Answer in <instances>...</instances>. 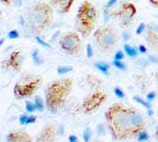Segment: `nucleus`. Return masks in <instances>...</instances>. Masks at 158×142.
<instances>
[{
  "instance_id": "nucleus-3",
  "label": "nucleus",
  "mask_w": 158,
  "mask_h": 142,
  "mask_svg": "<svg viewBox=\"0 0 158 142\" xmlns=\"http://www.w3.org/2000/svg\"><path fill=\"white\" fill-rule=\"evenodd\" d=\"M98 18L97 9L85 0L80 4L76 16V30L83 37H88L94 31Z\"/></svg>"
},
{
  "instance_id": "nucleus-30",
  "label": "nucleus",
  "mask_w": 158,
  "mask_h": 142,
  "mask_svg": "<svg viewBox=\"0 0 158 142\" xmlns=\"http://www.w3.org/2000/svg\"><path fill=\"white\" fill-rule=\"evenodd\" d=\"M146 23H140V24L138 25L137 28H136V35L142 34L143 32H144V30H146Z\"/></svg>"
},
{
  "instance_id": "nucleus-45",
  "label": "nucleus",
  "mask_w": 158,
  "mask_h": 142,
  "mask_svg": "<svg viewBox=\"0 0 158 142\" xmlns=\"http://www.w3.org/2000/svg\"><path fill=\"white\" fill-rule=\"evenodd\" d=\"M155 136H156V138L158 139V125H157V127H156V132H155Z\"/></svg>"
},
{
  "instance_id": "nucleus-25",
  "label": "nucleus",
  "mask_w": 158,
  "mask_h": 142,
  "mask_svg": "<svg viewBox=\"0 0 158 142\" xmlns=\"http://www.w3.org/2000/svg\"><path fill=\"white\" fill-rule=\"evenodd\" d=\"M136 138H137V140H138V141H146V140L150 138V136H149V134H148L146 131L143 130L142 132H140V133L137 135Z\"/></svg>"
},
{
  "instance_id": "nucleus-17",
  "label": "nucleus",
  "mask_w": 158,
  "mask_h": 142,
  "mask_svg": "<svg viewBox=\"0 0 158 142\" xmlns=\"http://www.w3.org/2000/svg\"><path fill=\"white\" fill-rule=\"evenodd\" d=\"M31 55H32V59H33V62L35 63L36 65H40L41 63H43V60L41 58V56H40V53L38 51V49H34L31 53Z\"/></svg>"
},
{
  "instance_id": "nucleus-43",
  "label": "nucleus",
  "mask_w": 158,
  "mask_h": 142,
  "mask_svg": "<svg viewBox=\"0 0 158 142\" xmlns=\"http://www.w3.org/2000/svg\"><path fill=\"white\" fill-rule=\"evenodd\" d=\"M148 113H149L150 116H152V115H153V110H152V108H149V111H148Z\"/></svg>"
},
{
  "instance_id": "nucleus-10",
  "label": "nucleus",
  "mask_w": 158,
  "mask_h": 142,
  "mask_svg": "<svg viewBox=\"0 0 158 142\" xmlns=\"http://www.w3.org/2000/svg\"><path fill=\"white\" fill-rule=\"evenodd\" d=\"M23 56H22L20 51H14L12 54L9 56V58L4 60L2 63L3 68L6 70H14L15 72H20L22 68V63H23Z\"/></svg>"
},
{
  "instance_id": "nucleus-21",
  "label": "nucleus",
  "mask_w": 158,
  "mask_h": 142,
  "mask_svg": "<svg viewBox=\"0 0 158 142\" xmlns=\"http://www.w3.org/2000/svg\"><path fill=\"white\" fill-rule=\"evenodd\" d=\"M72 71H73V68L70 66V65H60V66H58L57 68V73L59 75L67 74V73H70V72Z\"/></svg>"
},
{
  "instance_id": "nucleus-33",
  "label": "nucleus",
  "mask_w": 158,
  "mask_h": 142,
  "mask_svg": "<svg viewBox=\"0 0 158 142\" xmlns=\"http://www.w3.org/2000/svg\"><path fill=\"white\" fill-rule=\"evenodd\" d=\"M36 122V117L35 116H27V122H25V125L27 124H33Z\"/></svg>"
},
{
  "instance_id": "nucleus-7",
  "label": "nucleus",
  "mask_w": 158,
  "mask_h": 142,
  "mask_svg": "<svg viewBox=\"0 0 158 142\" xmlns=\"http://www.w3.org/2000/svg\"><path fill=\"white\" fill-rule=\"evenodd\" d=\"M59 47L69 55H77L82 49V40L77 32H67L59 39Z\"/></svg>"
},
{
  "instance_id": "nucleus-37",
  "label": "nucleus",
  "mask_w": 158,
  "mask_h": 142,
  "mask_svg": "<svg viewBox=\"0 0 158 142\" xmlns=\"http://www.w3.org/2000/svg\"><path fill=\"white\" fill-rule=\"evenodd\" d=\"M116 2H117V0H109L106 3V7H112V6L115 5Z\"/></svg>"
},
{
  "instance_id": "nucleus-28",
  "label": "nucleus",
  "mask_w": 158,
  "mask_h": 142,
  "mask_svg": "<svg viewBox=\"0 0 158 142\" xmlns=\"http://www.w3.org/2000/svg\"><path fill=\"white\" fill-rule=\"evenodd\" d=\"M96 130H97L98 136H104V133H106V126H104V124H102V123L98 124L97 127H96Z\"/></svg>"
},
{
  "instance_id": "nucleus-2",
  "label": "nucleus",
  "mask_w": 158,
  "mask_h": 142,
  "mask_svg": "<svg viewBox=\"0 0 158 142\" xmlns=\"http://www.w3.org/2000/svg\"><path fill=\"white\" fill-rule=\"evenodd\" d=\"M73 87V80L71 78H61L55 80L46 87V106L51 113H56L65 103Z\"/></svg>"
},
{
  "instance_id": "nucleus-29",
  "label": "nucleus",
  "mask_w": 158,
  "mask_h": 142,
  "mask_svg": "<svg viewBox=\"0 0 158 142\" xmlns=\"http://www.w3.org/2000/svg\"><path fill=\"white\" fill-rule=\"evenodd\" d=\"M36 40L37 42L40 44V45H42L43 47H51V44L49 43V42H46V41H44L41 37H39V36H36Z\"/></svg>"
},
{
  "instance_id": "nucleus-20",
  "label": "nucleus",
  "mask_w": 158,
  "mask_h": 142,
  "mask_svg": "<svg viewBox=\"0 0 158 142\" xmlns=\"http://www.w3.org/2000/svg\"><path fill=\"white\" fill-rule=\"evenodd\" d=\"M133 99L137 102V103H139L140 105H142V106L146 108L148 110L151 108V103H150V101H148V100H143L141 97H139V96H137V95L133 96Z\"/></svg>"
},
{
  "instance_id": "nucleus-40",
  "label": "nucleus",
  "mask_w": 158,
  "mask_h": 142,
  "mask_svg": "<svg viewBox=\"0 0 158 142\" xmlns=\"http://www.w3.org/2000/svg\"><path fill=\"white\" fill-rule=\"evenodd\" d=\"M0 1H1L2 3H4V4H7V5H10V4H12L14 0H0Z\"/></svg>"
},
{
  "instance_id": "nucleus-15",
  "label": "nucleus",
  "mask_w": 158,
  "mask_h": 142,
  "mask_svg": "<svg viewBox=\"0 0 158 142\" xmlns=\"http://www.w3.org/2000/svg\"><path fill=\"white\" fill-rule=\"evenodd\" d=\"M86 79H88V82L90 83V85H91L92 87H94V89H98L99 87H101V80L100 79H98L96 76H94V75L92 74H89L88 76H86Z\"/></svg>"
},
{
  "instance_id": "nucleus-22",
  "label": "nucleus",
  "mask_w": 158,
  "mask_h": 142,
  "mask_svg": "<svg viewBox=\"0 0 158 142\" xmlns=\"http://www.w3.org/2000/svg\"><path fill=\"white\" fill-rule=\"evenodd\" d=\"M92 134H93V132H92L91 127H85L83 133H82V139H83V141L85 142L90 141L92 138Z\"/></svg>"
},
{
  "instance_id": "nucleus-27",
  "label": "nucleus",
  "mask_w": 158,
  "mask_h": 142,
  "mask_svg": "<svg viewBox=\"0 0 158 142\" xmlns=\"http://www.w3.org/2000/svg\"><path fill=\"white\" fill-rule=\"evenodd\" d=\"M7 37L10 38V39H17V38H19V32L17 31V30H12V31H10L9 33H7Z\"/></svg>"
},
{
  "instance_id": "nucleus-34",
  "label": "nucleus",
  "mask_w": 158,
  "mask_h": 142,
  "mask_svg": "<svg viewBox=\"0 0 158 142\" xmlns=\"http://www.w3.org/2000/svg\"><path fill=\"white\" fill-rule=\"evenodd\" d=\"M156 97V93L155 92H150V93L146 94V100L148 101H153Z\"/></svg>"
},
{
  "instance_id": "nucleus-13",
  "label": "nucleus",
  "mask_w": 158,
  "mask_h": 142,
  "mask_svg": "<svg viewBox=\"0 0 158 142\" xmlns=\"http://www.w3.org/2000/svg\"><path fill=\"white\" fill-rule=\"evenodd\" d=\"M75 0H52V6H54L61 14H67L71 11Z\"/></svg>"
},
{
  "instance_id": "nucleus-8",
  "label": "nucleus",
  "mask_w": 158,
  "mask_h": 142,
  "mask_svg": "<svg viewBox=\"0 0 158 142\" xmlns=\"http://www.w3.org/2000/svg\"><path fill=\"white\" fill-rule=\"evenodd\" d=\"M106 100V94L102 91H95L84 99L82 103V110L85 114H91L97 111Z\"/></svg>"
},
{
  "instance_id": "nucleus-47",
  "label": "nucleus",
  "mask_w": 158,
  "mask_h": 142,
  "mask_svg": "<svg viewBox=\"0 0 158 142\" xmlns=\"http://www.w3.org/2000/svg\"><path fill=\"white\" fill-rule=\"evenodd\" d=\"M1 14H2V12H1V11H0V15H1Z\"/></svg>"
},
{
  "instance_id": "nucleus-6",
  "label": "nucleus",
  "mask_w": 158,
  "mask_h": 142,
  "mask_svg": "<svg viewBox=\"0 0 158 142\" xmlns=\"http://www.w3.org/2000/svg\"><path fill=\"white\" fill-rule=\"evenodd\" d=\"M95 42L102 52H111L117 47L119 34L115 28L111 25L100 26L94 32Z\"/></svg>"
},
{
  "instance_id": "nucleus-35",
  "label": "nucleus",
  "mask_w": 158,
  "mask_h": 142,
  "mask_svg": "<svg viewBox=\"0 0 158 142\" xmlns=\"http://www.w3.org/2000/svg\"><path fill=\"white\" fill-rule=\"evenodd\" d=\"M27 114H23L19 117V123L21 125H25V122H27Z\"/></svg>"
},
{
  "instance_id": "nucleus-5",
  "label": "nucleus",
  "mask_w": 158,
  "mask_h": 142,
  "mask_svg": "<svg viewBox=\"0 0 158 142\" xmlns=\"http://www.w3.org/2000/svg\"><path fill=\"white\" fill-rule=\"evenodd\" d=\"M42 84V77L39 75H23L14 87V95L18 100L32 97Z\"/></svg>"
},
{
  "instance_id": "nucleus-39",
  "label": "nucleus",
  "mask_w": 158,
  "mask_h": 142,
  "mask_svg": "<svg viewBox=\"0 0 158 142\" xmlns=\"http://www.w3.org/2000/svg\"><path fill=\"white\" fill-rule=\"evenodd\" d=\"M69 141L70 142H77L78 141V138H77V136H75V135H70V136H69Z\"/></svg>"
},
{
  "instance_id": "nucleus-14",
  "label": "nucleus",
  "mask_w": 158,
  "mask_h": 142,
  "mask_svg": "<svg viewBox=\"0 0 158 142\" xmlns=\"http://www.w3.org/2000/svg\"><path fill=\"white\" fill-rule=\"evenodd\" d=\"M146 39L152 47L158 49V34L152 26H148V30L146 32Z\"/></svg>"
},
{
  "instance_id": "nucleus-18",
  "label": "nucleus",
  "mask_w": 158,
  "mask_h": 142,
  "mask_svg": "<svg viewBox=\"0 0 158 142\" xmlns=\"http://www.w3.org/2000/svg\"><path fill=\"white\" fill-rule=\"evenodd\" d=\"M123 49H125V53L129 57H131V58H136L137 57V49L132 47V45L125 43L123 45Z\"/></svg>"
},
{
  "instance_id": "nucleus-41",
  "label": "nucleus",
  "mask_w": 158,
  "mask_h": 142,
  "mask_svg": "<svg viewBox=\"0 0 158 142\" xmlns=\"http://www.w3.org/2000/svg\"><path fill=\"white\" fill-rule=\"evenodd\" d=\"M150 2L152 3L153 5L158 6V0H150Z\"/></svg>"
},
{
  "instance_id": "nucleus-1",
  "label": "nucleus",
  "mask_w": 158,
  "mask_h": 142,
  "mask_svg": "<svg viewBox=\"0 0 158 142\" xmlns=\"http://www.w3.org/2000/svg\"><path fill=\"white\" fill-rule=\"evenodd\" d=\"M106 125L113 139L135 138L146 128V121L136 108L122 103H113L106 112Z\"/></svg>"
},
{
  "instance_id": "nucleus-36",
  "label": "nucleus",
  "mask_w": 158,
  "mask_h": 142,
  "mask_svg": "<svg viewBox=\"0 0 158 142\" xmlns=\"http://www.w3.org/2000/svg\"><path fill=\"white\" fill-rule=\"evenodd\" d=\"M148 59H149V61L152 62V63H158V57H157V56L150 55Z\"/></svg>"
},
{
  "instance_id": "nucleus-23",
  "label": "nucleus",
  "mask_w": 158,
  "mask_h": 142,
  "mask_svg": "<svg viewBox=\"0 0 158 142\" xmlns=\"http://www.w3.org/2000/svg\"><path fill=\"white\" fill-rule=\"evenodd\" d=\"M25 110H27V113H30V114H33L34 112L37 111L36 110V106H35V103L31 101H27L25 102Z\"/></svg>"
},
{
  "instance_id": "nucleus-44",
  "label": "nucleus",
  "mask_w": 158,
  "mask_h": 142,
  "mask_svg": "<svg viewBox=\"0 0 158 142\" xmlns=\"http://www.w3.org/2000/svg\"><path fill=\"white\" fill-rule=\"evenodd\" d=\"M4 43V38H0V47Z\"/></svg>"
},
{
  "instance_id": "nucleus-11",
  "label": "nucleus",
  "mask_w": 158,
  "mask_h": 142,
  "mask_svg": "<svg viewBox=\"0 0 158 142\" xmlns=\"http://www.w3.org/2000/svg\"><path fill=\"white\" fill-rule=\"evenodd\" d=\"M58 133V128L54 124H46L42 127L39 134L36 137V141L38 142H52L56 139V135Z\"/></svg>"
},
{
  "instance_id": "nucleus-12",
  "label": "nucleus",
  "mask_w": 158,
  "mask_h": 142,
  "mask_svg": "<svg viewBox=\"0 0 158 142\" xmlns=\"http://www.w3.org/2000/svg\"><path fill=\"white\" fill-rule=\"evenodd\" d=\"M6 140L9 142H31L32 137L25 130H16L6 136Z\"/></svg>"
},
{
  "instance_id": "nucleus-9",
  "label": "nucleus",
  "mask_w": 158,
  "mask_h": 142,
  "mask_svg": "<svg viewBox=\"0 0 158 142\" xmlns=\"http://www.w3.org/2000/svg\"><path fill=\"white\" fill-rule=\"evenodd\" d=\"M115 17L118 19L122 26H128L137 14V9L135 4L131 2H125L119 6L115 12Z\"/></svg>"
},
{
  "instance_id": "nucleus-32",
  "label": "nucleus",
  "mask_w": 158,
  "mask_h": 142,
  "mask_svg": "<svg viewBox=\"0 0 158 142\" xmlns=\"http://www.w3.org/2000/svg\"><path fill=\"white\" fill-rule=\"evenodd\" d=\"M123 58H125V54H123V52H122V51H117L114 59H116V60H122Z\"/></svg>"
},
{
  "instance_id": "nucleus-38",
  "label": "nucleus",
  "mask_w": 158,
  "mask_h": 142,
  "mask_svg": "<svg viewBox=\"0 0 158 142\" xmlns=\"http://www.w3.org/2000/svg\"><path fill=\"white\" fill-rule=\"evenodd\" d=\"M138 52L141 53V54H146V49L144 45H142V44H140L139 47H138Z\"/></svg>"
},
{
  "instance_id": "nucleus-42",
  "label": "nucleus",
  "mask_w": 158,
  "mask_h": 142,
  "mask_svg": "<svg viewBox=\"0 0 158 142\" xmlns=\"http://www.w3.org/2000/svg\"><path fill=\"white\" fill-rule=\"evenodd\" d=\"M123 38H125V40H128V39H129V34L127 33V32H125V33H123Z\"/></svg>"
},
{
  "instance_id": "nucleus-46",
  "label": "nucleus",
  "mask_w": 158,
  "mask_h": 142,
  "mask_svg": "<svg viewBox=\"0 0 158 142\" xmlns=\"http://www.w3.org/2000/svg\"><path fill=\"white\" fill-rule=\"evenodd\" d=\"M156 80H157V82H158V73L156 74Z\"/></svg>"
},
{
  "instance_id": "nucleus-4",
  "label": "nucleus",
  "mask_w": 158,
  "mask_h": 142,
  "mask_svg": "<svg viewBox=\"0 0 158 142\" xmlns=\"http://www.w3.org/2000/svg\"><path fill=\"white\" fill-rule=\"evenodd\" d=\"M54 9L49 3L39 2L35 4L30 15V26L34 33H41L52 24Z\"/></svg>"
},
{
  "instance_id": "nucleus-24",
  "label": "nucleus",
  "mask_w": 158,
  "mask_h": 142,
  "mask_svg": "<svg viewBox=\"0 0 158 142\" xmlns=\"http://www.w3.org/2000/svg\"><path fill=\"white\" fill-rule=\"evenodd\" d=\"M113 65H114L115 68L121 70V71H125V68H127V66H125V64L122 62V60H116V59H114V60H113Z\"/></svg>"
},
{
  "instance_id": "nucleus-16",
  "label": "nucleus",
  "mask_w": 158,
  "mask_h": 142,
  "mask_svg": "<svg viewBox=\"0 0 158 142\" xmlns=\"http://www.w3.org/2000/svg\"><path fill=\"white\" fill-rule=\"evenodd\" d=\"M94 65H95V68H97L99 72H101L102 74L109 75V72H110L109 63H106V62H96Z\"/></svg>"
},
{
  "instance_id": "nucleus-31",
  "label": "nucleus",
  "mask_w": 158,
  "mask_h": 142,
  "mask_svg": "<svg viewBox=\"0 0 158 142\" xmlns=\"http://www.w3.org/2000/svg\"><path fill=\"white\" fill-rule=\"evenodd\" d=\"M93 47H92L91 43H88L86 44V56H88V58H92L93 57Z\"/></svg>"
},
{
  "instance_id": "nucleus-26",
  "label": "nucleus",
  "mask_w": 158,
  "mask_h": 142,
  "mask_svg": "<svg viewBox=\"0 0 158 142\" xmlns=\"http://www.w3.org/2000/svg\"><path fill=\"white\" fill-rule=\"evenodd\" d=\"M114 94L116 95V97H118L119 99H122V98H125V92L120 89V87H116L115 89H114Z\"/></svg>"
},
{
  "instance_id": "nucleus-19",
  "label": "nucleus",
  "mask_w": 158,
  "mask_h": 142,
  "mask_svg": "<svg viewBox=\"0 0 158 142\" xmlns=\"http://www.w3.org/2000/svg\"><path fill=\"white\" fill-rule=\"evenodd\" d=\"M34 103L36 106V110L38 112H43L44 111V106H46V102H43V100L40 98L39 96H36L34 99Z\"/></svg>"
}]
</instances>
